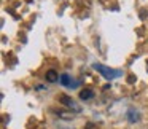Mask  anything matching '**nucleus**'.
Segmentation results:
<instances>
[{
    "label": "nucleus",
    "mask_w": 148,
    "mask_h": 129,
    "mask_svg": "<svg viewBox=\"0 0 148 129\" xmlns=\"http://www.w3.org/2000/svg\"><path fill=\"white\" fill-rule=\"evenodd\" d=\"M59 81H61L64 86H72V80H70V77H69L67 73L61 75V77H59Z\"/></svg>",
    "instance_id": "nucleus-4"
},
{
    "label": "nucleus",
    "mask_w": 148,
    "mask_h": 129,
    "mask_svg": "<svg viewBox=\"0 0 148 129\" xmlns=\"http://www.w3.org/2000/svg\"><path fill=\"white\" fill-rule=\"evenodd\" d=\"M59 102L64 104L65 107H69V108L75 110V112H81V107H78L77 104H75V100L72 99V97L65 96V94H62V96H59Z\"/></svg>",
    "instance_id": "nucleus-2"
},
{
    "label": "nucleus",
    "mask_w": 148,
    "mask_h": 129,
    "mask_svg": "<svg viewBox=\"0 0 148 129\" xmlns=\"http://www.w3.org/2000/svg\"><path fill=\"white\" fill-rule=\"evenodd\" d=\"M94 69H96L99 73H102L103 77L107 78V80H112V78H115L116 72L112 70L110 67H107V65H102V64H94Z\"/></svg>",
    "instance_id": "nucleus-1"
},
{
    "label": "nucleus",
    "mask_w": 148,
    "mask_h": 129,
    "mask_svg": "<svg viewBox=\"0 0 148 129\" xmlns=\"http://www.w3.org/2000/svg\"><path fill=\"white\" fill-rule=\"evenodd\" d=\"M56 113H58V115L61 116V118H64V119H72V118H73V113H67V112H59V110H58V112H56Z\"/></svg>",
    "instance_id": "nucleus-7"
},
{
    "label": "nucleus",
    "mask_w": 148,
    "mask_h": 129,
    "mask_svg": "<svg viewBox=\"0 0 148 129\" xmlns=\"http://www.w3.org/2000/svg\"><path fill=\"white\" fill-rule=\"evenodd\" d=\"M127 116H129V121H131V123H135V121H138V119H140V118H138V112H134V110H129V112H127Z\"/></svg>",
    "instance_id": "nucleus-5"
},
{
    "label": "nucleus",
    "mask_w": 148,
    "mask_h": 129,
    "mask_svg": "<svg viewBox=\"0 0 148 129\" xmlns=\"http://www.w3.org/2000/svg\"><path fill=\"white\" fill-rule=\"evenodd\" d=\"M58 78H59V75H58V72H56V70H48V72H46V80H48L49 83L58 81Z\"/></svg>",
    "instance_id": "nucleus-3"
},
{
    "label": "nucleus",
    "mask_w": 148,
    "mask_h": 129,
    "mask_svg": "<svg viewBox=\"0 0 148 129\" xmlns=\"http://www.w3.org/2000/svg\"><path fill=\"white\" fill-rule=\"evenodd\" d=\"M92 96H94V93H92L91 89H83V91L80 93V97H81L83 100H86V99H91Z\"/></svg>",
    "instance_id": "nucleus-6"
}]
</instances>
